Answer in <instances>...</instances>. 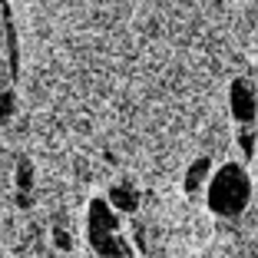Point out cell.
Returning <instances> with one entry per match:
<instances>
[{
  "label": "cell",
  "instance_id": "2",
  "mask_svg": "<svg viewBox=\"0 0 258 258\" xmlns=\"http://www.w3.org/2000/svg\"><path fill=\"white\" fill-rule=\"evenodd\" d=\"M86 232H90V245L96 251V258H133V245L119 232V215L103 196L90 199Z\"/></svg>",
  "mask_w": 258,
  "mask_h": 258
},
{
  "label": "cell",
  "instance_id": "4",
  "mask_svg": "<svg viewBox=\"0 0 258 258\" xmlns=\"http://www.w3.org/2000/svg\"><path fill=\"white\" fill-rule=\"evenodd\" d=\"M106 202L122 215H136L139 212V192L129 189V185H113V189L106 192Z\"/></svg>",
  "mask_w": 258,
  "mask_h": 258
},
{
  "label": "cell",
  "instance_id": "1",
  "mask_svg": "<svg viewBox=\"0 0 258 258\" xmlns=\"http://www.w3.org/2000/svg\"><path fill=\"white\" fill-rule=\"evenodd\" d=\"M251 202V179L242 162H225L212 172L205 185V205L219 219H238Z\"/></svg>",
  "mask_w": 258,
  "mask_h": 258
},
{
  "label": "cell",
  "instance_id": "5",
  "mask_svg": "<svg viewBox=\"0 0 258 258\" xmlns=\"http://www.w3.org/2000/svg\"><path fill=\"white\" fill-rule=\"evenodd\" d=\"M50 238H53V245H56V251H63V255H70V251L76 248V242H73V235H70L63 225H56L53 232H50Z\"/></svg>",
  "mask_w": 258,
  "mask_h": 258
},
{
  "label": "cell",
  "instance_id": "3",
  "mask_svg": "<svg viewBox=\"0 0 258 258\" xmlns=\"http://www.w3.org/2000/svg\"><path fill=\"white\" fill-rule=\"evenodd\" d=\"M212 172H215L212 156H199V159H192V162H189V169H185V175H182V189L189 192V196H196L202 185H209Z\"/></svg>",
  "mask_w": 258,
  "mask_h": 258
}]
</instances>
